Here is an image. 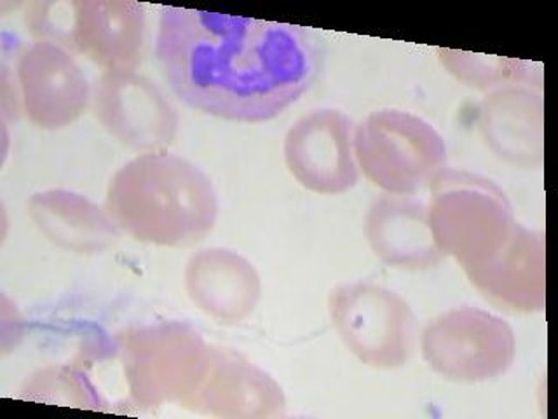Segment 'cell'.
<instances>
[{
	"label": "cell",
	"mask_w": 558,
	"mask_h": 419,
	"mask_svg": "<svg viewBox=\"0 0 558 419\" xmlns=\"http://www.w3.org/2000/svg\"><path fill=\"white\" fill-rule=\"evenodd\" d=\"M476 122L497 157L522 168L545 163V98L536 87H496L480 104Z\"/></svg>",
	"instance_id": "9a60e30c"
},
{
	"label": "cell",
	"mask_w": 558,
	"mask_h": 419,
	"mask_svg": "<svg viewBox=\"0 0 558 419\" xmlns=\"http://www.w3.org/2000/svg\"><path fill=\"white\" fill-rule=\"evenodd\" d=\"M211 346L182 322L133 328L122 337L121 360L128 390L136 404H185L208 371Z\"/></svg>",
	"instance_id": "5b68a950"
},
{
	"label": "cell",
	"mask_w": 558,
	"mask_h": 419,
	"mask_svg": "<svg viewBox=\"0 0 558 419\" xmlns=\"http://www.w3.org/2000/svg\"><path fill=\"white\" fill-rule=\"evenodd\" d=\"M20 397L78 409H100V395L83 372L69 367L43 369L23 384Z\"/></svg>",
	"instance_id": "d6986e66"
},
{
	"label": "cell",
	"mask_w": 558,
	"mask_h": 419,
	"mask_svg": "<svg viewBox=\"0 0 558 419\" xmlns=\"http://www.w3.org/2000/svg\"><path fill=\"white\" fill-rule=\"evenodd\" d=\"M183 406L229 419L281 418L287 415L283 390L243 355L211 346L208 371Z\"/></svg>",
	"instance_id": "8fae6325"
},
{
	"label": "cell",
	"mask_w": 558,
	"mask_h": 419,
	"mask_svg": "<svg viewBox=\"0 0 558 419\" xmlns=\"http://www.w3.org/2000/svg\"><path fill=\"white\" fill-rule=\"evenodd\" d=\"M427 220L438 249L475 267L496 255L510 240L517 220L506 192L494 180L444 168L432 180Z\"/></svg>",
	"instance_id": "3957f363"
},
{
	"label": "cell",
	"mask_w": 558,
	"mask_h": 419,
	"mask_svg": "<svg viewBox=\"0 0 558 419\" xmlns=\"http://www.w3.org/2000/svg\"><path fill=\"white\" fill-rule=\"evenodd\" d=\"M488 302L510 313H541L546 308L545 235L517 223L496 255L464 270Z\"/></svg>",
	"instance_id": "4fadbf2b"
},
{
	"label": "cell",
	"mask_w": 558,
	"mask_h": 419,
	"mask_svg": "<svg viewBox=\"0 0 558 419\" xmlns=\"http://www.w3.org/2000/svg\"><path fill=\"white\" fill-rule=\"evenodd\" d=\"M28 214L52 244L81 255L105 252L122 235L107 210L69 189L35 192L28 200Z\"/></svg>",
	"instance_id": "e0dca14e"
},
{
	"label": "cell",
	"mask_w": 558,
	"mask_h": 419,
	"mask_svg": "<svg viewBox=\"0 0 558 419\" xmlns=\"http://www.w3.org/2000/svg\"><path fill=\"white\" fill-rule=\"evenodd\" d=\"M421 354L427 367L444 380L487 383L510 371L517 358V337L501 316L461 306L426 323Z\"/></svg>",
	"instance_id": "8992f818"
},
{
	"label": "cell",
	"mask_w": 558,
	"mask_h": 419,
	"mask_svg": "<svg viewBox=\"0 0 558 419\" xmlns=\"http://www.w3.org/2000/svg\"><path fill=\"white\" fill-rule=\"evenodd\" d=\"M93 112L119 144L142 153L166 151L179 131V112L153 79L110 70L93 87Z\"/></svg>",
	"instance_id": "ba28073f"
},
{
	"label": "cell",
	"mask_w": 558,
	"mask_h": 419,
	"mask_svg": "<svg viewBox=\"0 0 558 419\" xmlns=\"http://www.w3.org/2000/svg\"><path fill=\"white\" fill-rule=\"evenodd\" d=\"M16 77L23 113L39 130L72 127L93 100L84 70L72 52L57 44L37 40L26 46Z\"/></svg>",
	"instance_id": "30bf717a"
},
{
	"label": "cell",
	"mask_w": 558,
	"mask_h": 419,
	"mask_svg": "<svg viewBox=\"0 0 558 419\" xmlns=\"http://www.w3.org/2000/svg\"><path fill=\"white\" fill-rule=\"evenodd\" d=\"M365 235L375 258L395 270H432L444 259L427 220V206L412 196L377 197L366 214Z\"/></svg>",
	"instance_id": "2e32d148"
},
{
	"label": "cell",
	"mask_w": 558,
	"mask_h": 419,
	"mask_svg": "<svg viewBox=\"0 0 558 419\" xmlns=\"http://www.w3.org/2000/svg\"><path fill=\"white\" fill-rule=\"evenodd\" d=\"M354 122L337 109L304 113L284 136V163L307 191L339 196L356 188L360 166L354 153Z\"/></svg>",
	"instance_id": "9c48e42d"
},
{
	"label": "cell",
	"mask_w": 558,
	"mask_h": 419,
	"mask_svg": "<svg viewBox=\"0 0 558 419\" xmlns=\"http://www.w3.org/2000/svg\"><path fill=\"white\" fill-rule=\"evenodd\" d=\"M331 323L349 354L375 369H400L415 349L414 310L391 288L371 282L339 285L328 297Z\"/></svg>",
	"instance_id": "52a82bcc"
},
{
	"label": "cell",
	"mask_w": 558,
	"mask_h": 419,
	"mask_svg": "<svg viewBox=\"0 0 558 419\" xmlns=\"http://www.w3.org/2000/svg\"><path fill=\"white\" fill-rule=\"evenodd\" d=\"M147 43L144 5L131 0H75L66 51L105 72L136 70Z\"/></svg>",
	"instance_id": "7c38bea8"
},
{
	"label": "cell",
	"mask_w": 558,
	"mask_h": 419,
	"mask_svg": "<svg viewBox=\"0 0 558 419\" xmlns=\"http://www.w3.org/2000/svg\"><path fill=\"white\" fill-rule=\"evenodd\" d=\"M183 285L192 304L220 325L250 319L262 297V278L253 262L220 247L192 253Z\"/></svg>",
	"instance_id": "5bb4252c"
},
{
	"label": "cell",
	"mask_w": 558,
	"mask_h": 419,
	"mask_svg": "<svg viewBox=\"0 0 558 419\" xmlns=\"http://www.w3.org/2000/svg\"><path fill=\"white\" fill-rule=\"evenodd\" d=\"M104 208L133 240L180 249L214 231L220 203L199 166L157 151L140 154L113 173Z\"/></svg>",
	"instance_id": "7a4b0ae2"
},
{
	"label": "cell",
	"mask_w": 558,
	"mask_h": 419,
	"mask_svg": "<svg viewBox=\"0 0 558 419\" xmlns=\"http://www.w3.org/2000/svg\"><path fill=\"white\" fill-rule=\"evenodd\" d=\"M354 153L366 179L386 194L412 196L440 173L447 145L432 122L403 110H375L354 128Z\"/></svg>",
	"instance_id": "277c9868"
},
{
	"label": "cell",
	"mask_w": 558,
	"mask_h": 419,
	"mask_svg": "<svg viewBox=\"0 0 558 419\" xmlns=\"http://www.w3.org/2000/svg\"><path fill=\"white\" fill-rule=\"evenodd\" d=\"M441 63L450 74L468 86L478 89H496L508 84L541 83V75H532L534 63L510 58L485 57L456 49H438Z\"/></svg>",
	"instance_id": "ac0fdd59"
},
{
	"label": "cell",
	"mask_w": 558,
	"mask_h": 419,
	"mask_svg": "<svg viewBox=\"0 0 558 419\" xmlns=\"http://www.w3.org/2000/svg\"><path fill=\"white\" fill-rule=\"evenodd\" d=\"M156 57L183 104L234 122L275 119L322 69L304 26L173 5L161 8Z\"/></svg>",
	"instance_id": "6da1fadb"
}]
</instances>
